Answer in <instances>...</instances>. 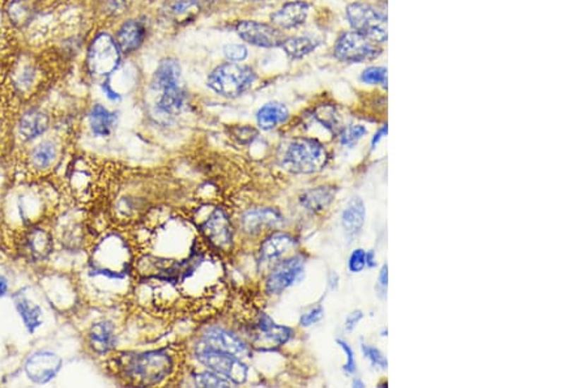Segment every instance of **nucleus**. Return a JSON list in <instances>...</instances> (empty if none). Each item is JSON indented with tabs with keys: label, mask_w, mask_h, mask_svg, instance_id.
<instances>
[{
	"label": "nucleus",
	"mask_w": 588,
	"mask_h": 388,
	"mask_svg": "<svg viewBox=\"0 0 588 388\" xmlns=\"http://www.w3.org/2000/svg\"><path fill=\"white\" fill-rule=\"evenodd\" d=\"M126 375L141 386L160 384L174 370V358L167 349L141 353L127 358Z\"/></svg>",
	"instance_id": "1"
},
{
	"label": "nucleus",
	"mask_w": 588,
	"mask_h": 388,
	"mask_svg": "<svg viewBox=\"0 0 588 388\" xmlns=\"http://www.w3.org/2000/svg\"><path fill=\"white\" fill-rule=\"evenodd\" d=\"M328 153L322 143L299 138L290 143L282 157V166L293 174H314L325 168Z\"/></svg>",
	"instance_id": "2"
},
{
	"label": "nucleus",
	"mask_w": 588,
	"mask_h": 388,
	"mask_svg": "<svg viewBox=\"0 0 588 388\" xmlns=\"http://www.w3.org/2000/svg\"><path fill=\"white\" fill-rule=\"evenodd\" d=\"M256 75L248 66L225 63L212 71L208 87L224 97L234 98L253 87Z\"/></svg>",
	"instance_id": "3"
},
{
	"label": "nucleus",
	"mask_w": 588,
	"mask_h": 388,
	"mask_svg": "<svg viewBox=\"0 0 588 388\" xmlns=\"http://www.w3.org/2000/svg\"><path fill=\"white\" fill-rule=\"evenodd\" d=\"M352 29L376 44L387 41V16L385 12L368 3H353L347 8Z\"/></svg>",
	"instance_id": "4"
},
{
	"label": "nucleus",
	"mask_w": 588,
	"mask_h": 388,
	"mask_svg": "<svg viewBox=\"0 0 588 388\" xmlns=\"http://www.w3.org/2000/svg\"><path fill=\"white\" fill-rule=\"evenodd\" d=\"M196 358L208 370L219 374L220 377L228 380L230 383L242 384L247 380L248 368L246 363L233 354L200 344L196 351Z\"/></svg>",
	"instance_id": "5"
},
{
	"label": "nucleus",
	"mask_w": 588,
	"mask_h": 388,
	"mask_svg": "<svg viewBox=\"0 0 588 388\" xmlns=\"http://www.w3.org/2000/svg\"><path fill=\"white\" fill-rule=\"evenodd\" d=\"M121 62V50L116 41L107 33L97 35L88 50V70L96 76H109Z\"/></svg>",
	"instance_id": "6"
},
{
	"label": "nucleus",
	"mask_w": 588,
	"mask_h": 388,
	"mask_svg": "<svg viewBox=\"0 0 588 388\" xmlns=\"http://www.w3.org/2000/svg\"><path fill=\"white\" fill-rule=\"evenodd\" d=\"M380 49L376 42L357 32L342 33L335 44V56L345 63H362L374 61L380 55Z\"/></svg>",
	"instance_id": "7"
},
{
	"label": "nucleus",
	"mask_w": 588,
	"mask_h": 388,
	"mask_svg": "<svg viewBox=\"0 0 588 388\" xmlns=\"http://www.w3.org/2000/svg\"><path fill=\"white\" fill-rule=\"evenodd\" d=\"M253 344L260 351H272L287 344L293 335V329L277 325L265 313H259L255 319Z\"/></svg>",
	"instance_id": "8"
},
{
	"label": "nucleus",
	"mask_w": 588,
	"mask_h": 388,
	"mask_svg": "<svg viewBox=\"0 0 588 388\" xmlns=\"http://www.w3.org/2000/svg\"><path fill=\"white\" fill-rule=\"evenodd\" d=\"M305 271V259L302 256H292L275 265L267 276L265 291L268 294H281L292 285L301 280Z\"/></svg>",
	"instance_id": "9"
},
{
	"label": "nucleus",
	"mask_w": 588,
	"mask_h": 388,
	"mask_svg": "<svg viewBox=\"0 0 588 388\" xmlns=\"http://www.w3.org/2000/svg\"><path fill=\"white\" fill-rule=\"evenodd\" d=\"M237 35L247 44L259 47H277L281 46L285 37L279 29L258 21H239L236 25Z\"/></svg>",
	"instance_id": "10"
},
{
	"label": "nucleus",
	"mask_w": 588,
	"mask_h": 388,
	"mask_svg": "<svg viewBox=\"0 0 588 388\" xmlns=\"http://www.w3.org/2000/svg\"><path fill=\"white\" fill-rule=\"evenodd\" d=\"M202 344L207 345L221 352L233 354L239 358L250 357V346L237 335L224 328H211L203 336Z\"/></svg>",
	"instance_id": "11"
},
{
	"label": "nucleus",
	"mask_w": 588,
	"mask_h": 388,
	"mask_svg": "<svg viewBox=\"0 0 588 388\" xmlns=\"http://www.w3.org/2000/svg\"><path fill=\"white\" fill-rule=\"evenodd\" d=\"M202 231L213 246L219 250H228L232 246L233 231L227 213L222 210H215L203 224Z\"/></svg>",
	"instance_id": "12"
},
{
	"label": "nucleus",
	"mask_w": 588,
	"mask_h": 388,
	"mask_svg": "<svg viewBox=\"0 0 588 388\" xmlns=\"http://www.w3.org/2000/svg\"><path fill=\"white\" fill-rule=\"evenodd\" d=\"M62 361L53 353H35L29 357L25 363V371L29 378L37 383H46L56 375L61 369Z\"/></svg>",
	"instance_id": "13"
},
{
	"label": "nucleus",
	"mask_w": 588,
	"mask_h": 388,
	"mask_svg": "<svg viewBox=\"0 0 588 388\" xmlns=\"http://www.w3.org/2000/svg\"><path fill=\"white\" fill-rule=\"evenodd\" d=\"M284 217L280 212L272 208H262L248 211L241 219V226L250 236H256L263 230L280 226Z\"/></svg>",
	"instance_id": "14"
},
{
	"label": "nucleus",
	"mask_w": 588,
	"mask_h": 388,
	"mask_svg": "<svg viewBox=\"0 0 588 388\" xmlns=\"http://www.w3.org/2000/svg\"><path fill=\"white\" fill-rule=\"evenodd\" d=\"M310 12V4L306 1H289L271 15V21L281 29H293L305 24Z\"/></svg>",
	"instance_id": "15"
},
{
	"label": "nucleus",
	"mask_w": 588,
	"mask_h": 388,
	"mask_svg": "<svg viewBox=\"0 0 588 388\" xmlns=\"http://www.w3.org/2000/svg\"><path fill=\"white\" fill-rule=\"evenodd\" d=\"M297 247V241L288 233H275L264 239L259 248V257L264 263L275 262Z\"/></svg>",
	"instance_id": "16"
},
{
	"label": "nucleus",
	"mask_w": 588,
	"mask_h": 388,
	"mask_svg": "<svg viewBox=\"0 0 588 388\" xmlns=\"http://www.w3.org/2000/svg\"><path fill=\"white\" fill-rule=\"evenodd\" d=\"M145 38V28L140 21H126L116 35V44L121 53H133L140 47Z\"/></svg>",
	"instance_id": "17"
},
{
	"label": "nucleus",
	"mask_w": 588,
	"mask_h": 388,
	"mask_svg": "<svg viewBox=\"0 0 588 388\" xmlns=\"http://www.w3.org/2000/svg\"><path fill=\"white\" fill-rule=\"evenodd\" d=\"M153 85L158 90L182 87L181 81V66L173 58L162 59L155 72Z\"/></svg>",
	"instance_id": "18"
},
{
	"label": "nucleus",
	"mask_w": 588,
	"mask_h": 388,
	"mask_svg": "<svg viewBox=\"0 0 588 388\" xmlns=\"http://www.w3.org/2000/svg\"><path fill=\"white\" fill-rule=\"evenodd\" d=\"M289 119V110L280 102H268L262 106L256 113V122L260 130L271 131L277 126L285 123Z\"/></svg>",
	"instance_id": "19"
},
{
	"label": "nucleus",
	"mask_w": 588,
	"mask_h": 388,
	"mask_svg": "<svg viewBox=\"0 0 588 388\" xmlns=\"http://www.w3.org/2000/svg\"><path fill=\"white\" fill-rule=\"evenodd\" d=\"M365 204L360 198H353L342 213V225L345 233L351 237L360 234L365 224Z\"/></svg>",
	"instance_id": "20"
},
{
	"label": "nucleus",
	"mask_w": 588,
	"mask_h": 388,
	"mask_svg": "<svg viewBox=\"0 0 588 388\" xmlns=\"http://www.w3.org/2000/svg\"><path fill=\"white\" fill-rule=\"evenodd\" d=\"M89 341L97 353H107L114 348V328L107 322H100L93 325L89 332Z\"/></svg>",
	"instance_id": "21"
},
{
	"label": "nucleus",
	"mask_w": 588,
	"mask_h": 388,
	"mask_svg": "<svg viewBox=\"0 0 588 388\" xmlns=\"http://www.w3.org/2000/svg\"><path fill=\"white\" fill-rule=\"evenodd\" d=\"M47 127H49L47 115L38 110L28 111L27 114L23 115L20 121V133L27 140L38 138L47 130Z\"/></svg>",
	"instance_id": "22"
},
{
	"label": "nucleus",
	"mask_w": 588,
	"mask_h": 388,
	"mask_svg": "<svg viewBox=\"0 0 588 388\" xmlns=\"http://www.w3.org/2000/svg\"><path fill=\"white\" fill-rule=\"evenodd\" d=\"M116 116L114 113L109 111L106 107L102 105H95L90 114H89V124L92 128V133H95L96 136H102L105 138L109 133H112L113 127H114Z\"/></svg>",
	"instance_id": "23"
},
{
	"label": "nucleus",
	"mask_w": 588,
	"mask_h": 388,
	"mask_svg": "<svg viewBox=\"0 0 588 388\" xmlns=\"http://www.w3.org/2000/svg\"><path fill=\"white\" fill-rule=\"evenodd\" d=\"M186 101L185 90L182 87L165 89L161 92L157 110L164 115H176L184 109Z\"/></svg>",
	"instance_id": "24"
},
{
	"label": "nucleus",
	"mask_w": 588,
	"mask_h": 388,
	"mask_svg": "<svg viewBox=\"0 0 588 388\" xmlns=\"http://www.w3.org/2000/svg\"><path fill=\"white\" fill-rule=\"evenodd\" d=\"M334 191L328 187H316L301 196V204L310 212H320L334 202Z\"/></svg>",
	"instance_id": "25"
},
{
	"label": "nucleus",
	"mask_w": 588,
	"mask_h": 388,
	"mask_svg": "<svg viewBox=\"0 0 588 388\" xmlns=\"http://www.w3.org/2000/svg\"><path fill=\"white\" fill-rule=\"evenodd\" d=\"M281 46L285 50V53L289 55L290 58L301 59L308 54L313 53L316 47L319 46V42L313 37L299 35V37L285 38Z\"/></svg>",
	"instance_id": "26"
},
{
	"label": "nucleus",
	"mask_w": 588,
	"mask_h": 388,
	"mask_svg": "<svg viewBox=\"0 0 588 388\" xmlns=\"http://www.w3.org/2000/svg\"><path fill=\"white\" fill-rule=\"evenodd\" d=\"M28 253L35 259H44L52 251L53 242L50 236L41 229L30 230L25 239Z\"/></svg>",
	"instance_id": "27"
},
{
	"label": "nucleus",
	"mask_w": 588,
	"mask_h": 388,
	"mask_svg": "<svg viewBox=\"0 0 588 388\" xmlns=\"http://www.w3.org/2000/svg\"><path fill=\"white\" fill-rule=\"evenodd\" d=\"M16 308H18L20 315L25 323L29 332H33L37 327L41 325V310L37 306L30 305V302L24 297L16 298Z\"/></svg>",
	"instance_id": "28"
},
{
	"label": "nucleus",
	"mask_w": 588,
	"mask_h": 388,
	"mask_svg": "<svg viewBox=\"0 0 588 388\" xmlns=\"http://www.w3.org/2000/svg\"><path fill=\"white\" fill-rule=\"evenodd\" d=\"M55 159V148L52 143H42L32 153V161L35 168L44 169L52 165Z\"/></svg>",
	"instance_id": "29"
},
{
	"label": "nucleus",
	"mask_w": 588,
	"mask_h": 388,
	"mask_svg": "<svg viewBox=\"0 0 588 388\" xmlns=\"http://www.w3.org/2000/svg\"><path fill=\"white\" fill-rule=\"evenodd\" d=\"M193 382H195V386H199V387H230L232 384L228 380L220 377L219 374L211 370L196 374L193 377Z\"/></svg>",
	"instance_id": "30"
},
{
	"label": "nucleus",
	"mask_w": 588,
	"mask_h": 388,
	"mask_svg": "<svg viewBox=\"0 0 588 388\" xmlns=\"http://www.w3.org/2000/svg\"><path fill=\"white\" fill-rule=\"evenodd\" d=\"M365 135H368V128L365 126H362V124H352L349 127H347V128L342 130L340 136H339V140H340L342 145L353 147Z\"/></svg>",
	"instance_id": "31"
},
{
	"label": "nucleus",
	"mask_w": 588,
	"mask_h": 388,
	"mask_svg": "<svg viewBox=\"0 0 588 388\" xmlns=\"http://www.w3.org/2000/svg\"><path fill=\"white\" fill-rule=\"evenodd\" d=\"M361 80L369 85H382L386 88L387 70L385 67H369L362 72Z\"/></svg>",
	"instance_id": "32"
},
{
	"label": "nucleus",
	"mask_w": 588,
	"mask_h": 388,
	"mask_svg": "<svg viewBox=\"0 0 588 388\" xmlns=\"http://www.w3.org/2000/svg\"><path fill=\"white\" fill-rule=\"evenodd\" d=\"M361 348H362V353H364V356L369 360L370 363L373 365V366H376V368H379V369H387V365H388V362H387V358L383 356V353L380 352L379 349L377 348H374V346H371L369 344H362L361 345Z\"/></svg>",
	"instance_id": "33"
},
{
	"label": "nucleus",
	"mask_w": 588,
	"mask_h": 388,
	"mask_svg": "<svg viewBox=\"0 0 588 388\" xmlns=\"http://www.w3.org/2000/svg\"><path fill=\"white\" fill-rule=\"evenodd\" d=\"M337 344L339 346L342 348V352L344 354L347 356V362H345V365H344V371L347 372V374H354L356 370H357V366H356V360H354V353H353V349L351 348V345L348 344L347 341H344L342 339H337Z\"/></svg>",
	"instance_id": "34"
},
{
	"label": "nucleus",
	"mask_w": 588,
	"mask_h": 388,
	"mask_svg": "<svg viewBox=\"0 0 588 388\" xmlns=\"http://www.w3.org/2000/svg\"><path fill=\"white\" fill-rule=\"evenodd\" d=\"M224 53L230 62H242L247 58V49L244 44H227Z\"/></svg>",
	"instance_id": "35"
},
{
	"label": "nucleus",
	"mask_w": 588,
	"mask_h": 388,
	"mask_svg": "<svg viewBox=\"0 0 588 388\" xmlns=\"http://www.w3.org/2000/svg\"><path fill=\"white\" fill-rule=\"evenodd\" d=\"M348 265H349V271L353 274L361 272L366 267V251L362 248L354 250L349 257Z\"/></svg>",
	"instance_id": "36"
},
{
	"label": "nucleus",
	"mask_w": 588,
	"mask_h": 388,
	"mask_svg": "<svg viewBox=\"0 0 588 388\" xmlns=\"http://www.w3.org/2000/svg\"><path fill=\"white\" fill-rule=\"evenodd\" d=\"M323 317H325V310H323L322 306H316V308L308 310V313H305L301 317L299 325L302 327L313 326V325L318 323Z\"/></svg>",
	"instance_id": "37"
},
{
	"label": "nucleus",
	"mask_w": 588,
	"mask_h": 388,
	"mask_svg": "<svg viewBox=\"0 0 588 388\" xmlns=\"http://www.w3.org/2000/svg\"><path fill=\"white\" fill-rule=\"evenodd\" d=\"M362 317L364 315H362L361 311H353L352 314H349L347 317V320H345V328H347V331H353L356 328V326L360 323Z\"/></svg>",
	"instance_id": "38"
},
{
	"label": "nucleus",
	"mask_w": 588,
	"mask_h": 388,
	"mask_svg": "<svg viewBox=\"0 0 588 388\" xmlns=\"http://www.w3.org/2000/svg\"><path fill=\"white\" fill-rule=\"evenodd\" d=\"M387 131H388L387 126H382V127L378 130V133L373 136V140H371V150H376V147H377L378 144H379V141L382 140V139L386 136Z\"/></svg>",
	"instance_id": "39"
},
{
	"label": "nucleus",
	"mask_w": 588,
	"mask_h": 388,
	"mask_svg": "<svg viewBox=\"0 0 588 388\" xmlns=\"http://www.w3.org/2000/svg\"><path fill=\"white\" fill-rule=\"evenodd\" d=\"M378 282H379V286L385 291L387 288V285H388V267H387L386 265H383V267L380 268Z\"/></svg>",
	"instance_id": "40"
},
{
	"label": "nucleus",
	"mask_w": 588,
	"mask_h": 388,
	"mask_svg": "<svg viewBox=\"0 0 588 388\" xmlns=\"http://www.w3.org/2000/svg\"><path fill=\"white\" fill-rule=\"evenodd\" d=\"M102 89H104V92H105L106 96L110 98L112 101H118V99L121 98L119 97V95H118L116 92H114V90L112 89V87H110V84H109L107 81H106V83H104V85H102Z\"/></svg>",
	"instance_id": "41"
},
{
	"label": "nucleus",
	"mask_w": 588,
	"mask_h": 388,
	"mask_svg": "<svg viewBox=\"0 0 588 388\" xmlns=\"http://www.w3.org/2000/svg\"><path fill=\"white\" fill-rule=\"evenodd\" d=\"M376 263V255L374 251H366V267H374Z\"/></svg>",
	"instance_id": "42"
},
{
	"label": "nucleus",
	"mask_w": 588,
	"mask_h": 388,
	"mask_svg": "<svg viewBox=\"0 0 588 388\" xmlns=\"http://www.w3.org/2000/svg\"><path fill=\"white\" fill-rule=\"evenodd\" d=\"M7 289H8V282L3 276H0V297L6 294Z\"/></svg>",
	"instance_id": "43"
},
{
	"label": "nucleus",
	"mask_w": 588,
	"mask_h": 388,
	"mask_svg": "<svg viewBox=\"0 0 588 388\" xmlns=\"http://www.w3.org/2000/svg\"><path fill=\"white\" fill-rule=\"evenodd\" d=\"M330 285H331V289L332 291H335L337 288V285H339V276L337 274H330Z\"/></svg>",
	"instance_id": "44"
},
{
	"label": "nucleus",
	"mask_w": 588,
	"mask_h": 388,
	"mask_svg": "<svg viewBox=\"0 0 588 388\" xmlns=\"http://www.w3.org/2000/svg\"><path fill=\"white\" fill-rule=\"evenodd\" d=\"M353 386H354V387H365V384H364V382H361L360 380H353Z\"/></svg>",
	"instance_id": "45"
},
{
	"label": "nucleus",
	"mask_w": 588,
	"mask_h": 388,
	"mask_svg": "<svg viewBox=\"0 0 588 388\" xmlns=\"http://www.w3.org/2000/svg\"><path fill=\"white\" fill-rule=\"evenodd\" d=\"M378 3H382V4H386L387 0H376Z\"/></svg>",
	"instance_id": "46"
},
{
	"label": "nucleus",
	"mask_w": 588,
	"mask_h": 388,
	"mask_svg": "<svg viewBox=\"0 0 588 388\" xmlns=\"http://www.w3.org/2000/svg\"><path fill=\"white\" fill-rule=\"evenodd\" d=\"M253 1H260V0H253Z\"/></svg>",
	"instance_id": "47"
}]
</instances>
